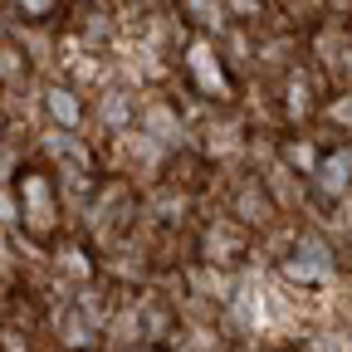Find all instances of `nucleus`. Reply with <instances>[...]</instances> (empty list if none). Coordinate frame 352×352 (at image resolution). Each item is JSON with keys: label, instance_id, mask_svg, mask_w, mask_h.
I'll use <instances>...</instances> for the list:
<instances>
[{"label": "nucleus", "instance_id": "nucleus-2", "mask_svg": "<svg viewBox=\"0 0 352 352\" xmlns=\"http://www.w3.org/2000/svg\"><path fill=\"white\" fill-rule=\"evenodd\" d=\"M186 74L201 83V94H210V98H230L235 94V78L226 74V64L215 59V50L206 39H196L191 50H186Z\"/></svg>", "mask_w": 352, "mask_h": 352}, {"label": "nucleus", "instance_id": "nucleus-1", "mask_svg": "<svg viewBox=\"0 0 352 352\" xmlns=\"http://www.w3.org/2000/svg\"><path fill=\"white\" fill-rule=\"evenodd\" d=\"M10 191H15V215H20V235L39 250H54L59 230H64V196L59 182L44 162H20L10 176Z\"/></svg>", "mask_w": 352, "mask_h": 352}, {"label": "nucleus", "instance_id": "nucleus-5", "mask_svg": "<svg viewBox=\"0 0 352 352\" xmlns=\"http://www.w3.org/2000/svg\"><path fill=\"white\" fill-rule=\"evenodd\" d=\"M25 78H30V54L20 44L0 39V88H20Z\"/></svg>", "mask_w": 352, "mask_h": 352}, {"label": "nucleus", "instance_id": "nucleus-3", "mask_svg": "<svg viewBox=\"0 0 352 352\" xmlns=\"http://www.w3.org/2000/svg\"><path fill=\"white\" fill-rule=\"evenodd\" d=\"M44 113H50L59 127H78V122H83V103H78L74 88H64V83H50V88H44Z\"/></svg>", "mask_w": 352, "mask_h": 352}, {"label": "nucleus", "instance_id": "nucleus-4", "mask_svg": "<svg viewBox=\"0 0 352 352\" xmlns=\"http://www.w3.org/2000/svg\"><path fill=\"white\" fill-rule=\"evenodd\" d=\"M240 215V226H270V215H274V201H270V191H264L259 182H250V186H240V206H235Z\"/></svg>", "mask_w": 352, "mask_h": 352}, {"label": "nucleus", "instance_id": "nucleus-7", "mask_svg": "<svg viewBox=\"0 0 352 352\" xmlns=\"http://www.w3.org/2000/svg\"><path fill=\"white\" fill-rule=\"evenodd\" d=\"M6 132H10V113L0 108V142H6Z\"/></svg>", "mask_w": 352, "mask_h": 352}, {"label": "nucleus", "instance_id": "nucleus-6", "mask_svg": "<svg viewBox=\"0 0 352 352\" xmlns=\"http://www.w3.org/2000/svg\"><path fill=\"white\" fill-rule=\"evenodd\" d=\"M6 6H10L25 25H50V20L64 10V0H6Z\"/></svg>", "mask_w": 352, "mask_h": 352}]
</instances>
